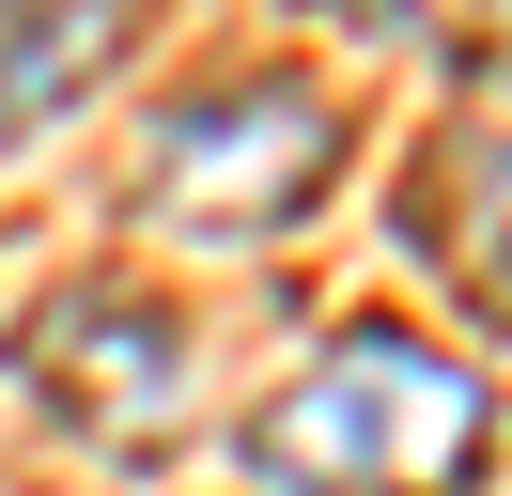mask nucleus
I'll list each match as a JSON object with an SVG mask.
<instances>
[{"label":"nucleus","instance_id":"nucleus-1","mask_svg":"<svg viewBox=\"0 0 512 496\" xmlns=\"http://www.w3.org/2000/svg\"><path fill=\"white\" fill-rule=\"evenodd\" d=\"M481 434H497V403H481L466 357H435L404 326H342L249 419V465L280 496H450L481 465Z\"/></svg>","mask_w":512,"mask_h":496},{"label":"nucleus","instance_id":"nucleus-2","mask_svg":"<svg viewBox=\"0 0 512 496\" xmlns=\"http://www.w3.org/2000/svg\"><path fill=\"white\" fill-rule=\"evenodd\" d=\"M326 186V93L311 78H218L187 93V109L156 124V155H140V217L156 233H264V217H295Z\"/></svg>","mask_w":512,"mask_h":496},{"label":"nucleus","instance_id":"nucleus-3","mask_svg":"<svg viewBox=\"0 0 512 496\" xmlns=\"http://www.w3.org/2000/svg\"><path fill=\"white\" fill-rule=\"evenodd\" d=\"M16 372H32L94 450H156V434L187 419V341H171L156 295H63L32 341H16Z\"/></svg>","mask_w":512,"mask_h":496},{"label":"nucleus","instance_id":"nucleus-4","mask_svg":"<svg viewBox=\"0 0 512 496\" xmlns=\"http://www.w3.org/2000/svg\"><path fill=\"white\" fill-rule=\"evenodd\" d=\"M140 0H16L0 16V140H32L47 109H78V93L125 62Z\"/></svg>","mask_w":512,"mask_h":496}]
</instances>
